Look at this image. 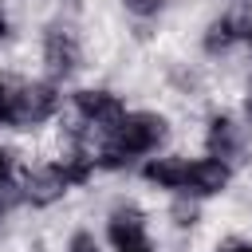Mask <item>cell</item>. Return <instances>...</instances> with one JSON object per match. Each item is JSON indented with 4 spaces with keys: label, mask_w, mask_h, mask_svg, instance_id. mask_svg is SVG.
<instances>
[{
    "label": "cell",
    "mask_w": 252,
    "mask_h": 252,
    "mask_svg": "<svg viewBox=\"0 0 252 252\" xmlns=\"http://www.w3.org/2000/svg\"><path fill=\"white\" fill-rule=\"evenodd\" d=\"M161 142H165V118L161 114H122L114 122V138L98 154V165L118 169L122 161H130L138 154H150Z\"/></svg>",
    "instance_id": "6da1fadb"
},
{
    "label": "cell",
    "mask_w": 252,
    "mask_h": 252,
    "mask_svg": "<svg viewBox=\"0 0 252 252\" xmlns=\"http://www.w3.org/2000/svg\"><path fill=\"white\" fill-rule=\"evenodd\" d=\"M55 106H59V91H55L51 83H32V87H24L20 94H12L8 122H12L16 130H28V126H35V122L51 118Z\"/></svg>",
    "instance_id": "7a4b0ae2"
},
{
    "label": "cell",
    "mask_w": 252,
    "mask_h": 252,
    "mask_svg": "<svg viewBox=\"0 0 252 252\" xmlns=\"http://www.w3.org/2000/svg\"><path fill=\"white\" fill-rule=\"evenodd\" d=\"M110 240H114L118 252H154V244L146 236V220L134 205L110 213Z\"/></svg>",
    "instance_id": "3957f363"
},
{
    "label": "cell",
    "mask_w": 252,
    "mask_h": 252,
    "mask_svg": "<svg viewBox=\"0 0 252 252\" xmlns=\"http://www.w3.org/2000/svg\"><path fill=\"white\" fill-rule=\"evenodd\" d=\"M75 106H79V114L87 118V122H94V126H114L126 110H122V98L118 94H110V91H79L75 94Z\"/></svg>",
    "instance_id": "277c9868"
},
{
    "label": "cell",
    "mask_w": 252,
    "mask_h": 252,
    "mask_svg": "<svg viewBox=\"0 0 252 252\" xmlns=\"http://www.w3.org/2000/svg\"><path fill=\"white\" fill-rule=\"evenodd\" d=\"M228 185V165L217 161V158H201V161H189V173H185V193H197V197H213Z\"/></svg>",
    "instance_id": "5b68a950"
},
{
    "label": "cell",
    "mask_w": 252,
    "mask_h": 252,
    "mask_svg": "<svg viewBox=\"0 0 252 252\" xmlns=\"http://www.w3.org/2000/svg\"><path fill=\"white\" fill-rule=\"evenodd\" d=\"M67 189H71V185H67L63 169H59V165H51V169L28 173V177H24L20 197H24V201H32V205H51V201H55V197H63Z\"/></svg>",
    "instance_id": "8992f818"
},
{
    "label": "cell",
    "mask_w": 252,
    "mask_h": 252,
    "mask_svg": "<svg viewBox=\"0 0 252 252\" xmlns=\"http://www.w3.org/2000/svg\"><path fill=\"white\" fill-rule=\"evenodd\" d=\"M43 59H47V67L55 75H71L79 67V43H75V35L63 32V28H51L47 39H43Z\"/></svg>",
    "instance_id": "52a82bcc"
},
{
    "label": "cell",
    "mask_w": 252,
    "mask_h": 252,
    "mask_svg": "<svg viewBox=\"0 0 252 252\" xmlns=\"http://www.w3.org/2000/svg\"><path fill=\"white\" fill-rule=\"evenodd\" d=\"M236 150H240V134H236L232 118L217 114V118L209 122V158L228 161V158H236Z\"/></svg>",
    "instance_id": "ba28073f"
},
{
    "label": "cell",
    "mask_w": 252,
    "mask_h": 252,
    "mask_svg": "<svg viewBox=\"0 0 252 252\" xmlns=\"http://www.w3.org/2000/svg\"><path fill=\"white\" fill-rule=\"evenodd\" d=\"M142 173H146V181H154V185H161V189H181V193H185V173H189V161L161 158V161H150Z\"/></svg>",
    "instance_id": "9c48e42d"
},
{
    "label": "cell",
    "mask_w": 252,
    "mask_h": 252,
    "mask_svg": "<svg viewBox=\"0 0 252 252\" xmlns=\"http://www.w3.org/2000/svg\"><path fill=\"white\" fill-rule=\"evenodd\" d=\"M232 39H240V28H236V20H217V24H209V35H205V47L217 55V51H224Z\"/></svg>",
    "instance_id": "30bf717a"
},
{
    "label": "cell",
    "mask_w": 252,
    "mask_h": 252,
    "mask_svg": "<svg viewBox=\"0 0 252 252\" xmlns=\"http://www.w3.org/2000/svg\"><path fill=\"white\" fill-rule=\"evenodd\" d=\"M126 8L134 16H158L161 12V0H126Z\"/></svg>",
    "instance_id": "8fae6325"
},
{
    "label": "cell",
    "mask_w": 252,
    "mask_h": 252,
    "mask_svg": "<svg viewBox=\"0 0 252 252\" xmlns=\"http://www.w3.org/2000/svg\"><path fill=\"white\" fill-rule=\"evenodd\" d=\"M71 252H98V244H94L91 232H75L71 236Z\"/></svg>",
    "instance_id": "7c38bea8"
},
{
    "label": "cell",
    "mask_w": 252,
    "mask_h": 252,
    "mask_svg": "<svg viewBox=\"0 0 252 252\" xmlns=\"http://www.w3.org/2000/svg\"><path fill=\"white\" fill-rule=\"evenodd\" d=\"M173 217H177V224H193V220H197V209L185 205V201H177V205H173Z\"/></svg>",
    "instance_id": "4fadbf2b"
},
{
    "label": "cell",
    "mask_w": 252,
    "mask_h": 252,
    "mask_svg": "<svg viewBox=\"0 0 252 252\" xmlns=\"http://www.w3.org/2000/svg\"><path fill=\"white\" fill-rule=\"evenodd\" d=\"M8 106H12V94H8V87L0 79V122H8Z\"/></svg>",
    "instance_id": "5bb4252c"
},
{
    "label": "cell",
    "mask_w": 252,
    "mask_h": 252,
    "mask_svg": "<svg viewBox=\"0 0 252 252\" xmlns=\"http://www.w3.org/2000/svg\"><path fill=\"white\" fill-rule=\"evenodd\" d=\"M8 173H12V158H8L4 150H0V189L8 185Z\"/></svg>",
    "instance_id": "9a60e30c"
},
{
    "label": "cell",
    "mask_w": 252,
    "mask_h": 252,
    "mask_svg": "<svg viewBox=\"0 0 252 252\" xmlns=\"http://www.w3.org/2000/svg\"><path fill=\"white\" fill-rule=\"evenodd\" d=\"M220 252H252V244H244V240H228Z\"/></svg>",
    "instance_id": "2e32d148"
},
{
    "label": "cell",
    "mask_w": 252,
    "mask_h": 252,
    "mask_svg": "<svg viewBox=\"0 0 252 252\" xmlns=\"http://www.w3.org/2000/svg\"><path fill=\"white\" fill-rule=\"evenodd\" d=\"M8 205H12V193H0V224H4V213H8Z\"/></svg>",
    "instance_id": "e0dca14e"
},
{
    "label": "cell",
    "mask_w": 252,
    "mask_h": 252,
    "mask_svg": "<svg viewBox=\"0 0 252 252\" xmlns=\"http://www.w3.org/2000/svg\"><path fill=\"white\" fill-rule=\"evenodd\" d=\"M244 114H248V122H252V87H248V98H244Z\"/></svg>",
    "instance_id": "ac0fdd59"
},
{
    "label": "cell",
    "mask_w": 252,
    "mask_h": 252,
    "mask_svg": "<svg viewBox=\"0 0 252 252\" xmlns=\"http://www.w3.org/2000/svg\"><path fill=\"white\" fill-rule=\"evenodd\" d=\"M4 35H8V16L0 12V39H4Z\"/></svg>",
    "instance_id": "d6986e66"
},
{
    "label": "cell",
    "mask_w": 252,
    "mask_h": 252,
    "mask_svg": "<svg viewBox=\"0 0 252 252\" xmlns=\"http://www.w3.org/2000/svg\"><path fill=\"white\" fill-rule=\"evenodd\" d=\"M240 4H252V0H240Z\"/></svg>",
    "instance_id": "ffe728a7"
}]
</instances>
